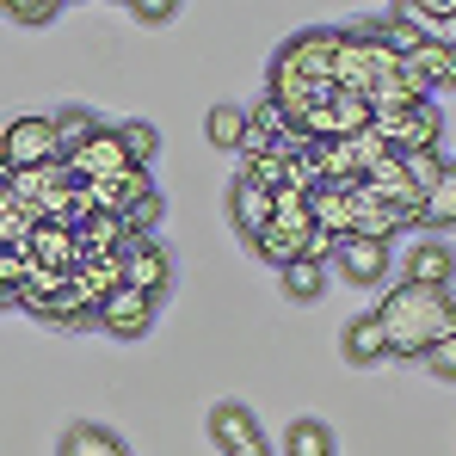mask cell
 Segmentation results:
<instances>
[{
    "instance_id": "6da1fadb",
    "label": "cell",
    "mask_w": 456,
    "mask_h": 456,
    "mask_svg": "<svg viewBox=\"0 0 456 456\" xmlns=\"http://www.w3.org/2000/svg\"><path fill=\"white\" fill-rule=\"evenodd\" d=\"M377 314H382V327H388L395 358H432V346L456 333V297L451 290H426V284L388 290Z\"/></svg>"
},
{
    "instance_id": "7a4b0ae2",
    "label": "cell",
    "mask_w": 456,
    "mask_h": 456,
    "mask_svg": "<svg viewBox=\"0 0 456 456\" xmlns=\"http://www.w3.org/2000/svg\"><path fill=\"white\" fill-rule=\"evenodd\" d=\"M0 160H12V173H31V167L62 160L56 118H12V124L0 130Z\"/></svg>"
},
{
    "instance_id": "3957f363",
    "label": "cell",
    "mask_w": 456,
    "mask_h": 456,
    "mask_svg": "<svg viewBox=\"0 0 456 456\" xmlns=\"http://www.w3.org/2000/svg\"><path fill=\"white\" fill-rule=\"evenodd\" d=\"M370 124H377V136L395 154H419V149H438L444 142V118H438L432 99L413 105V111H395V118H370Z\"/></svg>"
},
{
    "instance_id": "277c9868",
    "label": "cell",
    "mask_w": 456,
    "mask_h": 456,
    "mask_svg": "<svg viewBox=\"0 0 456 456\" xmlns=\"http://www.w3.org/2000/svg\"><path fill=\"white\" fill-rule=\"evenodd\" d=\"M333 93H339V86H321V80H308L303 69H297V62L284 56V50L272 56V75H265V99H272V105H284V111H290L297 124H303L308 105H327Z\"/></svg>"
},
{
    "instance_id": "5b68a950",
    "label": "cell",
    "mask_w": 456,
    "mask_h": 456,
    "mask_svg": "<svg viewBox=\"0 0 456 456\" xmlns=\"http://www.w3.org/2000/svg\"><path fill=\"white\" fill-rule=\"evenodd\" d=\"M69 173H75V185H105V179L136 173V160H130V149H124L118 130H99L80 154H69Z\"/></svg>"
},
{
    "instance_id": "8992f818",
    "label": "cell",
    "mask_w": 456,
    "mask_h": 456,
    "mask_svg": "<svg viewBox=\"0 0 456 456\" xmlns=\"http://www.w3.org/2000/svg\"><path fill=\"white\" fill-rule=\"evenodd\" d=\"M124 284H130V290H142V297H154V303L173 290V253L160 247V234L130 240V253H124Z\"/></svg>"
},
{
    "instance_id": "52a82bcc",
    "label": "cell",
    "mask_w": 456,
    "mask_h": 456,
    "mask_svg": "<svg viewBox=\"0 0 456 456\" xmlns=\"http://www.w3.org/2000/svg\"><path fill=\"white\" fill-rule=\"evenodd\" d=\"M12 303L31 308L37 321H56V327H62V314H69V303H75V272H50V265H37V272L19 284Z\"/></svg>"
},
{
    "instance_id": "ba28073f",
    "label": "cell",
    "mask_w": 456,
    "mask_h": 456,
    "mask_svg": "<svg viewBox=\"0 0 456 456\" xmlns=\"http://www.w3.org/2000/svg\"><path fill=\"white\" fill-rule=\"evenodd\" d=\"M99 327L111 333V339H142L154 327V297H142V290H111L105 303H99Z\"/></svg>"
},
{
    "instance_id": "9c48e42d",
    "label": "cell",
    "mask_w": 456,
    "mask_h": 456,
    "mask_svg": "<svg viewBox=\"0 0 456 456\" xmlns=\"http://www.w3.org/2000/svg\"><path fill=\"white\" fill-rule=\"evenodd\" d=\"M333 86L352 93V99H370L377 69H370V37H364V31H339V50H333Z\"/></svg>"
},
{
    "instance_id": "30bf717a",
    "label": "cell",
    "mask_w": 456,
    "mask_h": 456,
    "mask_svg": "<svg viewBox=\"0 0 456 456\" xmlns=\"http://www.w3.org/2000/svg\"><path fill=\"white\" fill-rule=\"evenodd\" d=\"M31 259L50 272H80V228L75 223H37L31 228Z\"/></svg>"
},
{
    "instance_id": "8fae6325",
    "label": "cell",
    "mask_w": 456,
    "mask_h": 456,
    "mask_svg": "<svg viewBox=\"0 0 456 456\" xmlns=\"http://www.w3.org/2000/svg\"><path fill=\"white\" fill-rule=\"evenodd\" d=\"M333 265H339V278H346V284L370 290V284H382V278H388V247H382V240H358V234H352V240H339V259H333Z\"/></svg>"
},
{
    "instance_id": "7c38bea8",
    "label": "cell",
    "mask_w": 456,
    "mask_h": 456,
    "mask_svg": "<svg viewBox=\"0 0 456 456\" xmlns=\"http://www.w3.org/2000/svg\"><path fill=\"white\" fill-rule=\"evenodd\" d=\"M401 284H426V290H451L456 284V253L444 240H419L407 247V278Z\"/></svg>"
},
{
    "instance_id": "4fadbf2b",
    "label": "cell",
    "mask_w": 456,
    "mask_h": 456,
    "mask_svg": "<svg viewBox=\"0 0 456 456\" xmlns=\"http://www.w3.org/2000/svg\"><path fill=\"white\" fill-rule=\"evenodd\" d=\"M426 44H444V50H456V0H401L395 6Z\"/></svg>"
},
{
    "instance_id": "5bb4252c",
    "label": "cell",
    "mask_w": 456,
    "mask_h": 456,
    "mask_svg": "<svg viewBox=\"0 0 456 456\" xmlns=\"http://www.w3.org/2000/svg\"><path fill=\"white\" fill-rule=\"evenodd\" d=\"M333 50H339V31H297V37L284 44V56H290L308 80H321V86H333Z\"/></svg>"
},
{
    "instance_id": "9a60e30c",
    "label": "cell",
    "mask_w": 456,
    "mask_h": 456,
    "mask_svg": "<svg viewBox=\"0 0 456 456\" xmlns=\"http://www.w3.org/2000/svg\"><path fill=\"white\" fill-rule=\"evenodd\" d=\"M308 210H314V228H321V234L352 240V223H358V210H352V185H321V191L308 198Z\"/></svg>"
},
{
    "instance_id": "2e32d148",
    "label": "cell",
    "mask_w": 456,
    "mask_h": 456,
    "mask_svg": "<svg viewBox=\"0 0 456 456\" xmlns=\"http://www.w3.org/2000/svg\"><path fill=\"white\" fill-rule=\"evenodd\" d=\"M339 346H346V358H352V364H382V358H395L382 314H358V321L339 333Z\"/></svg>"
},
{
    "instance_id": "e0dca14e",
    "label": "cell",
    "mask_w": 456,
    "mask_h": 456,
    "mask_svg": "<svg viewBox=\"0 0 456 456\" xmlns=\"http://www.w3.org/2000/svg\"><path fill=\"white\" fill-rule=\"evenodd\" d=\"M228 216H234V228H240L247 240H259V234L272 228V191H259V185L234 179V191H228Z\"/></svg>"
},
{
    "instance_id": "ac0fdd59",
    "label": "cell",
    "mask_w": 456,
    "mask_h": 456,
    "mask_svg": "<svg viewBox=\"0 0 456 456\" xmlns=\"http://www.w3.org/2000/svg\"><path fill=\"white\" fill-rule=\"evenodd\" d=\"M407 75L419 80L426 93H438V86H456V50H444V44H419V50L407 56Z\"/></svg>"
},
{
    "instance_id": "d6986e66",
    "label": "cell",
    "mask_w": 456,
    "mask_h": 456,
    "mask_svg": "<svg viewBox=\"0 0 456 456\" xmlns=\"http://www.w3.org/2000/svg\"><path fill=\"white\" fill-rule=\"evenodd\" d=\"M426 99H432V93H426L413 75H388V80H377V86H370V111H377V118L413 111V105H426Z\"/></svg>"
},
{
    "instance_id": "ffe728a7",
    "label": "cell",
    "mask_w": 456,
    "mask_h": 456,
    "mask_svg": "<svg viewBox=\"0 0 456 456\" xmlns=\"http://www.w3.org/2000/svg\"><path fill=\"white\" fill-rule=\"evenodd\" d=\"M210 438H216V451H240L247 438H259V419L247 413V407H234V401H223L216 413H210Z\"/></svg>"
},
{
    "instance_id": "44dd1931",
    "label": "cell",
    "mask_w": 456,
    "mask_h": 456,
    "mask_svg": "<svg viewBox=\"0 0 456 456\" xmlns=\"http://www.w3.org/2000/svg\"><path fill=\"white\" fill-rule=\"evenodd\" d=\"M56 456H130V451H124V438H111L105 426L80 419V426H69V432H62V444H56Z\"/></svg>"
},
{
    "instance_id": "7402d4cb",
    "label": "cell",
    "mask_w": 456,
    "mask_h": 456,
    "mask_svg": "<svg viewBox=\"0 0 456 456\" xmlns=\"http://www.w3.org/2000/svg\"><path fill=\"white\" fill-rule=\"evenodd\" d=\"M303 247H308V234H297V228H278V223L253 240V253H259L265 265H278V272H284V265H297V259H303Z\"/></svg>"
},
{
    "instance_id": "603a6c76",
    "label": "cell",
    "mask_w": 456,
    "mask_h": 456,
    "mask_svg": "<svg viewBox=\"0 0 456 456\" xmlns=\"http://www.w3.org/2000/svg\"><path fill=\"white\" fill-rule=\"evenodd\" d=\"M364 185L377 191L382 204H401V198L413 191V179H407V160H401V154H388V160H377V167L364 173Z\"/></svg>"
},
{
    "instance_id": "cb8c5ba5",
    "label": "cell",
    "mask_w": 456,
    "mask_h": 456,
    "mask_svg": "<svg viewBox=\"0 0 456 456\" xmlns=\"http://www.w3.org/2000/svg\"><path fill=\"white\" fill-rule=\"evenodd\" d=\"M99 130H105V124H99L93 111H75V105H69V111H56V142H62V160H69V154H80L93 136H99Z\"/></svg>"
},
{
    "instance_id": "d4e9b609",
    "label": "cell",
    "mask_w": 456,
    "mask_h": 456,
    "mask_svg": "<svg viewBox=\"0 0 456 456\" xmlns=\"http://www.w3.org/2000/svg\"><path fill=\"white\" fill-rule=\"evenodd\" d=\"M240 179H247V185H259V191H284V179H290V160H284L278 149H259V154H247Z\"/></svg>"
},
{
    "instance_id": "484cf974",
    "label": "cell",
    "mask_w": 456,
    "mask_h": 456,
    "mask_svg": "<svg viewBox=\"0 0 456 456\" xmlns=\"http://www.w3.org/2000/svg\"><path fill=\"white\" fill-rule=\"evenodd\" d=\"M204 130H210V142H216V149L240 154V142H247V111H240V105H210Z\"/></svg>"
},
{
    "instance_id": "4316f807",
    "label": "cell",
    "mask_w": 456,
    "mask_h": 456,
    "mask_svg": "<svg viewBox=\"0 0 456 456\" xmlns=\"http://www.w3.org/2000/svg\"><path fill=\"white\" fill-rule=\"evenodd\" d=\"M278 278H284V297H290V303H314V297H321V284H327V265L297 259V265H284Z\"/></svg>"
},
{
    "instance_id": "83f0119b",
    "label": "cell",
    "mask_w": 456,
    "mask_h": 456,
    "mask_svg": "<svg viewBox=\"0 0 456 456\" xmlns=\"http://www.w3.org/2000/svg\"><path fill=\"white\" fill-rule=\"evenodd\" d=\"M284 456H333V432L321 419H297L284 438Z\"/></svg>"
},
{
    "instance_id": "f1b7e54d",
    "label": "cell",
    "mask_w": 456,
    "mask_h": 456,
    "mask_svg": "<svg viewBox=\"0 0 456 456\" xmlns=\"http://www.w3.org/2000/svg\"><path fill=\"white\" fill-rule=\"evenodd\" d=\"M426 228H456V167H444V179L426 191Z\"/></svg>"
},
{
    "instance_id": "f546056e",
    "label": "cell",
    "mask_w": 456,
    "mask_h": 456,
    "mask_svg": "<svg viewBox=\"0 0 456 456\" xmlns=\"http://www.w3.org/2000/svg\"><path fill=\"white\" fill-rule=\"evenodd\" d=\"M370 99H352V93H333V124H339V142H352L358 130H370Z\"/></svg>"
},
{
    "instance_id": "4dcf8cb0",
    "label": "cell",
    "mask_w": 456,
    "mask_h": 456,
    "mask_svg": "<svg viewBox=\"0 0 456 456\" xmlns=\"http://www.w3.org/2000/svg\"><path fill=\"white\" fill-rule=\"evenodd\" d=\"M401 160H407V179H413V191H432V185L444 179V167H451V160H444V154H438V149L401 154Z\"/></svg>"
},
{
    "instance_id": "1f68e13d",
    "label": "cell",
    "mask_w": 456,
    "mask_h": 456,
    "mask_svg": "<svg viewBox=\"0 0 456 456\" xmlns=\"http://www.w3.org/2000/svg\"><path fill=\"white\" fill-rule=\"evenodd\" d=\"M118 136H124V149H130V160L149 173V160L160 154V130L154 124H118Z\"/></svg>"
},
{
    "instance_id": "d6a6232c",
    "label": "cell",
    "mask_w": 456,
    "mask_h": 456,
    "mask_svg": "<svg viewBox=\"0 0 456 456\" xmlns=\"http://www.w3.org/2000/svg\"><path fill=\"white\" fill-rule=\"evenodd\" d=\"M346 154H352V167H358V179H364V173H370V167H377V160H388V142H382L377 136V124H370V130H358V136H352V142H346Z\"/></svg>"
},
{
    "instance_id": "836d02e7",
    "label": "cell",
    "mask_w": 456,
    "mask_h": 456,
    "mask_svg": "<svg viewBox=\"0 0 456 456\" xmlns=\"http://www.w3.org/2000/svg\"><path fill=\"white\" fill-rule=\"evenodd\" d=\"M0 12H6L12 25H50L62 6H56V0H0Z\"/></svg>"
},
{
    "instance_id": "e575fe53",
    "label": "cell",
    "mask_w": 456,
    "mask_h": 456,
    "mask_svg": "<svg viewBox=\"0 0 456 456\" xmlns=\"http://www.w3.org/2000/svg\"><path fill=\"white\" fill-rule=\"evenodd\" d=\"M31 272H37V259H31V253H12V247L0 253V290H6V297H19V284H25Z\"/></svg>"
},
{
    "instance_id": "d590c367",
    "label": "cell",
    "mask_w": 456,
    "mask_h": 456,
    "mask_svg": "<svg viewBox=\"0 0 456 456\" xmlns=\"http://www.w3.org/2000/svg\"><path fill=\"white\" fill-rule=\"evenodd\" d=\"M160 210H167V204H160V191H149V198H142V204H136V210L124 216V223H130V234H136V240H142V234H154Z\"/></svg>"
},
{
    "instance_id": "8d00e7d4",
    "label": "cell",
    "mask_w": 456,
    "mask_h": 456,
    "mask_svg": "<svg viewBox=\"0 0 456 456\" xmlns=\"http://www.w3.org/2000/svg\"><path fill=\"white\" fill-rule=\"evenodd\" d=\"M426 364H432V377L456 382V333H451V339H438V346H432V358H426Z\"/></svg>"
},
{
    "instance_id": "74e56055",
    "label": "cell",
    "mask_w": 456,
    "mask_h": 456,
    "mask_svg": "<svg viewBox=\"0 0 456 456\" xmlns=\"http://www.w3.org/2000/svg\"><path fill=\"white\" fill-rule=\"evenodd\" d=\"M303 259H314V265H327V259H339V240L314 228V234H308V247H303Z\"/></svg>"
},
{
    "instance_id": "f35d334b",
    "label": "cell",
    "mask_w": 456,
    "mask_h": 456,
    "mask_svg": "<svg viewBox=\"0 0 456 456\" xmlns=\"http://www.w3.org/2000/svg\"><path fill=\"white\" fill-rule=\"evenodd\" d=\"M173 12H179L173 0H142V6H136V19H142V25H167Z\"/></svg>"
},
{
    "instance_id": "ab89813d",
    "label": "cell",
    "mask_w": 456,
    "mask_h": 456,
    "mask_svg": "<svg viewBox=\"0 0 456 456\" xmlns=\"http://www.w3.org/2000/svg\"><path fill=\"white\" fill-rule=\"evenodd\" d=\"M228 456H272V451H265V438H247L240 451H228Z\"/></svg>"
},
{
    "instance_id": "60d3db41",
    "label": "cell",
    "mask_w": 456,
    "mask_h": 456,
    "mask_svg": "<svg viewBox=\"0 0 456 456\" xmlns=\"http://www.w3.org/2000/svg\"><path fill=\"white\" fill-rule=\"evenodd\" d=\"M0 303H12V297H6V290H0Z\"/></svg>"
}]
</instances>
